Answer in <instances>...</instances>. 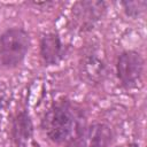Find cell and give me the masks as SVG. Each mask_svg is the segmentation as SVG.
Here are the masks:
<instances>
[{"label":"cell","mask_w":147,"mask_h":147,"mask_svg":"<svg viewBox=\"0 0 147 147\" xmlns=\"http://www.w3.org/2000/svg\"><path fill=\"white\" fill-rule=\"evenodd\" d=\"M145 70V61L137 51H123L116 61V76L121 85L126 90L138 87Z\"/></svg>","instance_id":"3"},{"label":"cell","mask_w":147,"mask_h":147,"mask_svg":"<svg viewBox=\"0 0 147 147\" xmlns=\"http://www.w3.org/2000/svg\"><path fill=\"white\" fill-rule=\"evenodd\" d=\"M113 131L105 123H92L85 125L80 133L67 147H110Z\"/></svg>","instance_id":"5"},{"label":"cell","mask_w":147,"mask_h":147,"mask_svg":"<svg viewBox=\"0 0 147 147\" xmlns=\"http://www.w3.org/2000/svg\"><path fill=\"white\" fill-rule=\"evenodd\" d=\"M39 53L45 65H56L65 57L68 47L55 32H48L40 38Z\"/></svg>","instance_id":"7"},{"label":"cell","mask_w":147,"mask_h":147,"mask_svg":"<svg viewBox=\"0 0 147 147\" xmlns=\"http://www.w3.org/2000/svg\"><path fill=\"white\" fill-rule=\"evenodd\" d=\"M82 108L65 98L54 101L41 118V129L56 145H69L85 126Z\"/></svg>","instance_id":"1"},{"label":"cell","mask_w":147,"mask_h":147,"mask_svg":"<svg viewBox=\"0 0 147 147\" xmlns=\"http://www.w3.org/2000/svg\"><path fill=\"white\" fill-rule=\"evenodd\" d=\"M147 2L145 0L141 1H122L123 9L125 14L130 17H138L140 14L145 11Z\"/></svg>","instance_id":"9"},{"label":"cell","mask_w":147,"mask_h":147,"mask_svg":"<svg viewBox=\"0 0 147 147\" xmlns=\"http://www.w3.org/2000/svg\"><path fill=\"white\" fill-rule=\"evenodd\" d=\"M11 138L16 147H39L34 140L32 119L26 110H21L13 118Z\"/></svg>","instance_id":"6"},{"label":"cell","mask_w":147,"mask_h":147,"mask_svg":"<svg viewBox=\"0 0 147 147\" xmlns=\"http://www.w3.org/2000/svg\"><path fill=\"white\" fill-rule=\"evenodd\" d=\"M126 147H140V146H139L137 142H131V144H129Z\"/></svg>","instance_id":"10"},{"label":"cell","mask_w":147,"mask_h":147,"mask_svg":"<svg viewBox=\"0 0 147 147\" xmlns=\"http://www.w3.org/2000/svg\"><path fill=\"white\" fill-rule=\"evenodd\" d=\"M106 13V2L98 0H83L74 5L71 21L75 29L80 32L91 31Z\"/></svg>","instance_id":"4"},{"label":"cell","mask_w":147,"mask_h":147,"mask_svg":"<svg viewBox=\"0 0 147 147\" xmlns=\"http://www.w3.org/2000/svg\"><path fill=\"white\" fill-rule=\"evenodd\" d=\"M30 36L22 28H10L0 34V68L14 69L25 59L30 48Z\"/></svg>","instance_id":"2"},{"label":"cell","mask_w":147,"mask_h":147,"mask_svg":"<svg viewBox=\"0 0 147 147\" xmlns=\"http://www.w3.org/2000/svg\"><path fill=\"white\" fill-rule=\"evenodd\" d=\"M79 70L83 79L88 84H99L103 80L107 65L105 59L95 51H91L82 56L79 62Z\"/></svg>","instance_id":"8"}]
</instances>
